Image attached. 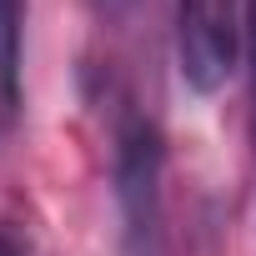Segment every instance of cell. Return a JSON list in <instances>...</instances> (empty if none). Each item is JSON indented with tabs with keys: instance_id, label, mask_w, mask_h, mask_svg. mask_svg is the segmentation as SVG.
Masks as SVG:
<instances>
[{
	"instance_id": "obj_2",
	"label": "cell",
	"mask_w": 256,
	"mask_h": 256,
	"mask_svg": "<svg viewBox=\"0 0 256 256\" xmlns=\"http://www.w3.org/2000/svg\"><path fill=\"white\" fill-rule=\"evenodd\" d=\"M156 181H161V141L151 126L131 120L120 131V151H116V196L126 211L131 256H156V221H161Z\"/></svg>"
},
{
	"instance_id": "obj_1",
	"label": "cell",
	"mask_w": 256,
	"mask_h": 256,
	"mask_svg": "<svg viewBox=\"0 0 256 256\" xmlns=\"http://www.w3.org/2000/svg\"><path fill=\"white\" fill-rule=\"evenodd\" d=\"M241 20L236 0H176V60L181 80L201 96L221 90L236 70Z\"/></svg>"
},
{
	"instance_id": "obj_6",
	"label": "cell",
	"mask_w": 256,
	"mask_h": 256,
	"mask_svg": "<svg viewBox=\"0 0 256 256\" xmlns=\"http://www.w3.org/2000/svg\"><path fill=\"white\" fill-rule=\"evenodd\" d=\"M110 6H116V0H110Z\"/></svg>"
},
{
	"instance_id": "obj_4",
	"label": "cell",
	"mask_w": 256,
	"mask_h": 256,
	"mask_svg": "<svg viewBox=\"0 0 256 256\" xmlns=\"http://www.w3.org/2000/svg\"><path fill=\"white\" fill-rule=\"evenodd\" d=\"M246 50H251V106H256V0H246Z\"/></svg>"
},
{
	"instance_id": "obj_5",
	"label": "cell",
	"mask_w": 256,
	"mask_h": 256,
	"mask_svg": "<svg viewBox=\"0 0 256 256\" xmlns=\"http://www.w3.org/2000/svg\"><path fill=\"white\" fill-rule=\"evenodd\" d=\"M0 256H16V246H10V241H6V236H0Z\"/></svg>"
},
{
	"instance_id": "obj_3",
	"label": "cell",
	"mask_w": 256,
	"mask_h": 256,
	"mask_svg": "<svg viewBox=\"0 0 256 256\" xmlns=\"http://www.w3.org/2000/svg\"><path fill=\"white\" fill-rule=\"evenodd\" d=\"M20 96V0H0V120Z\"/></svg>"
}]
</instances>
